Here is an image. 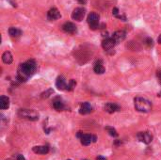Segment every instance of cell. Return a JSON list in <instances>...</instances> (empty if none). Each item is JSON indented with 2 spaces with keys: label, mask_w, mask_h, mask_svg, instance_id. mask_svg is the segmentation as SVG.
Masks as SVG:
<instances>
[{
  "label": "cell",
  "mask_w": 161,
  "mask_h": 160,
  "mask_svg": "<svg viewBox=\"0 0 161 160\" xmlns=\"http://www.w3.org/2000/svg\"><path fill=\"white\" fill-rule=\"evenodd\" d=\"M36 70H37V64H36L35 60L29 59L25 61V63L21 64L19 68H18V80L21 82H25L29 77H31L35 74Z\"/></svg>",
  "instance_id": "obj_1"
},
{
  "label": "cell",
  "mask_w": 161,
  "mask_h": 160,
  "mask_svg": "<svg viewBox=\"0 0 161 160\" xmlns=\"http://www.w3.org/2000/svg\"><path fill=\"white\" fill-rule=\"evenodd\" d=\"M135 108L140 111L143 112V113H148L152 110V103L149 100L145 99L142 97H137L135 98Z\"/></svg>",
  "instance_id": "obj_2"
},
{
  "label": "cell",
  "mask_w": 161,
  "mask_h": 160,
  "mask_svg": "<svg viewBox=\"0 0 161 160\" xmlns=\"http://www.w3.org/2000/svg\"><path fill=\"white\" fill-rule=\"evenodd\" d=\"M18 115L21 118L29 120V121H37L39 119V114L32 109H20L18 111Z\"/></svg>",
  "instance_id": "obj_3"
},
{
  "label": "cell",
  "mask_w": 161,
  "mask_h": 160,
  "mask_svg": "<svg viewBox=\"0 0 161 160\" xmlns=\"http://www.w3.org/2000/svg\"><path fill=\"white\" fill-rule=\"evenodd\" d=\"M99 19H100V16L97 13L90 12L87 18L90 28H91V29H97V27H99Z\"/></svg>",
  "instance_id": "obj_4"
},
{
  "label": "cell",
  "mask_w": 161,
  "mask_h": 160,
  "mask_svg": "<svg viewBox=\"0 0 161 160\" xmlns=\"http://www.w3.org/2000/svg\"><path fill=\"white\" fill-rule=\"evenodd\" d=\"M77 137L81 140V143L83 145H85V146H88L91 142H95L96 141V137L92 135H89V134H83L81 132H78Z\"/></svg>",
  "instance_id": "obj_5"
},
{
  "label": "cell",
  "mask_w": 161,
  "mask_h": 160,
  "mask_svg": "<svg viewBox=\"0 0 161 160\" xmlns=\"http://www.w3.org/2000/svg\"><path fill=\"white\" fill-rule=\"evenodd\" d=\"M86 10L83 8H76L75 10H74V12L72 13V18L75 21L80 22L83 20L84 16H85Z\"/></svg>",
  "instance_id": "obj_6"
},
{
  "label": "cell",
  "mask_w": 161,
  "mask_h": 160,
  "mask_svg": "<svg viewBox=\"0 0 161 160\" xmlns=\"http://www.w3.org/2000/svg\"><path fill=\"white\" fill-rule=\"evenodd\" d=\"M138 139L141 141V142H143L145 144H149L152 142V139H153V137L152 135L150 134L149 132H140L137 135Z\"/></svg>",
  "instance_id": "obj_7"
},
{
  "label": "cell",
  "mask_w": 161,
  "mask_h": 160,
  "mask_svg": "<svg viewBox=\"0 0 161 160\" xmlns=\"http://www.w3.org/2000/svg\"><path fill=\"white\" fill-rule=\"evenodd\" d=\"M62 29L68 34H75L77 32V27H76V25L74 23H71V22L65 23L62 25Z\"/></svg>",
  "instance_id": "obj_8"
},
{
  "label": "cell",
  "mask_w": 161,
  "mask_h": 160,
  "mask_svg": "<svg viewBox=\"0 0 161 160\" xmlns=\"http://www.w3.org/2000/svg\"><path fill=\"white\" fill-rule=\"evenodd\" d=\"M60 17H61L60 12H58V10L56 8H52L51 10H48V12H47V19H48L49 21L58 20V19H60Z\"/></svg>",
  "instance_id": "obj_9"
},
{
  "label": "cell",
  "mask_w": 161,
  "mask_h": 160,
  "mask_svg": "<svg viewBox=\"0 0 161 160\" xmlns=\"http://www.w3.org/2000/svg\"><path fill=\"white\" fill-rule=\"evenodd\" d=\"M116 44H117V43H116V42L114 41V40L112 39V37L105 39L103 41V42H102V46H103V48L105 50H107V51L111 50Z\"/></svg>",
  "instance_id": "obj_10"
},
{
  "label": "cell",
  "mask_w": 161,
  "mask_h": 160,
  "mask_svg": "<svg viewBox=\"0 0 161 160\" xmlns=\"http://www.w3.org/2000/svg\"><path fill=\"white\" fill-rule=\"evenodd\" d=\"M125 36H126V33L123 30H118V31L114 32L111 37L116 42V43H119L125 39Z\"/></svg>",
  "instance_id": "obj_11"
},
{
  "label": "cell",
  "mask_w": 161,
  "mask_h": 160,
  "mask_svg": "<svg viewBox=\"0 0 161 160\" xmlns=\"http://www.w3.org/2000/svg\"><path fill=\"white\" fill-rule=\"evenodd\" d=\"M91 111H92V107H91V105L90 103H88V102H85V103H83L80 105V108H79L80 114L86 115V114L90 113Z\"/></svg>",
  "instance_id": "obj_12"
},
{
  "label": "cell",
  "mask_w": 161,
  "mask_h": 160,
  "mask_svg": "<svg viewBox=\"0 0 161 160\" xmlns=\"http://www.w3.org/2000/svg\"><path fill=\"white\" fill-rule=\"evenodd\" d=\"M67 83H66V80L63 77V76H58L57 78V81H56V86L58 90H67Z\"/></svg>",
  "instance_id": "obj_13"
},
{
  "label": "cell",
  "mask_w": 161,
  "mask_h": 160,
  "mask_svg": "<svg viewBox=\"0 0 161 160\" xmlns=\"http://www.w3.org/2000/svg\"><path fill=\"white\" fill-rule=\"evenodd\" d=\"M93 70L95 72V74H97V75L104 74V72H105V67L103 65V61H102V60H97L96 62H95V64H94Z\"/></svg>",
  "instance_id": "obj_14"
},
{
  "label": "cell",
  "mask_w": 161,
  "mask_h": 160,
  "mask_svg": "<svg viewBox=\"0 0 161 160\" xmlns=\"http://www.w3.org/2000/svg\"><path fill=\"white\" fill-rule=\"evenodd\" d=\"M105 109L108 113H114V112L118 111L120 109L119 105H116L115 103H108L105 105Z\"/></svg>",
  "instance_id": "obj_15"
},
{
  "label": "cell",
  "mask_w": 161,
  "mask_h": 160,
  "mask_svg": "<svg viewBox=\"0 0 161 160\" xmlns=\"http://www.w3.org/2000/svg\"><path fill=\"white\" fill-rule=\"evenodd\" d=\"M32 150H33L35 154L45 155L49 152V148H48V146H35L32 148Z\"/></svg>",
  "instance_id": "obj_16"
},
{
  "label": "cell",
  "mask_w": 161,
  "mask_h": 160,
  "mask_svg": "<svg viewBox=\"0 0 161 160\" xmlns=\"http://www.w3.org/2000/svg\"><path fill=\"white\" fill-rule=\"evenodd\" d=\"M10 107V99L5 95H2L0 98V108L1 109H8Z\"/></svg>",
  "instance_id": "obj_17"
},
{
  "label": "cell",
  "mask_w": 161,
  "mask_h": 160,
  "mask_svg": "<svg viewBox=\"0 0 161 160\" xmlns=\"http://www.w3.org/2000/svg\"><path fill=\"white\" fill-rule=\"evenodd\" d=\"M2 60H3V62H4L5 64H10V63H12L13 59H12V53L9 52V51H6V52L2 55Z\"/></svg>",
  "instance_id": "obj_18"
},
{
  "label": "cell",
  "mask_w": 161,
  "mask_h": 160,
  "mask_svg": "<svg viewBox=\"0 0 161 160\" xmlns=\"http://www.w3.org/2000/svg\"><path fill=\"white\" fill-rule=\"evenodd\" d=\"M53 107L56 110H58V111H61V110L64 109L65 105H64V103L62 101L58 100V99H56L53 102Z\"/></svg>",
  "instance_id": "obj_19"
},
{
  "label": "cell",
  "mask_w": 161,
  "mask_h": 160,
  "mask_svg": "<svg viewBox=\"0 0 161 160\" xmlns=\"http://www.w3.org/2000/svg\"><path fill=\"white\" fill-rule=\"evenodd\" d=\"M9 33L12 38H18L22 35V31L17 27H10L9 29Z\"/></svg>",
  "instance_id": "obj_20"
},
{
  "label": "cell",
  "mask_w": 161,
  "mask_h": 160,
  "mask_svg": "<svg viewBox=\"0 0 161 160\" xmlns=\"http://www.w3.org/2000/svg\"><path fill=\"white\" fill-rule=\"evenodd\" d=\"M106 130L108 131V133L111 137H118V133H117V131H116L114 128H113V127H111V126H107V127H106Z\"/></svg>",
  "instance_id": "obj_21"
},
{
  "label": "cell",
  "mask_w": 161,
  "mask_h": 160,
  "mask_svg": "<svg viewBox=\"0 0 161 160\" xmlns=\"http://www.w3.org/2000/svg\"><path fill=\"white\" fill-rule=\"evenodd\" d=\"M75 85H76V82L75 81L74 79L70 80V82H69L68 85H67V90H73L75 87Z\"/></svg>",
  "instance_id": "obj_22"
},
{
  "label": "cell",
  "mask_w": 161,
  "mask_h": 160,
  "mask_svg": "<svg viewBox=\"0 0 161 160\" xmlns=\"http://www.w3.org/2000/svg\"><path fill=\"white\" fill-rule=\"evenodd\" d=\"M146 44H147L148 47H152L153 46V40L148 38L147 40H146Z\"/></svg>",
  "instance_id": "obj_23"
},
{
  "label": "cell",
  "mask_w": 161,
  "mask_h": 160,
  "mask_svg": "<svg viewBox=\"0 0 161 160\" xmlns=\"http://www.w3.org/2000/svg\"><path fill=\"white\" fill-rule=\"evenodd\" d=\"M53 92V90H47V92H45V93H42V97L43 98H47V97H48L49 96V94H51V93H52Z\"/></svg>",
  "instance_id": "obj_24"
},
{
  "label": "cell",
  "mask_w": 161,
  "mask_h": 160,
  "mask_svg": "<svg viewBox=\"0 0 161 160\" xmlns=\"http://www.w3.org/2000/svg\"><path fill=\"white\" fill-rule=\"evenodd\" d=\"M17 160H25V158L24 157V156L23 155H17V158H16Z\"/></svg>",
  "instance_id": "obj_25"
},
{
  "label": "cell",
  "mask_w": 161,
  "mask_h": 160,
  "mask_svg": "<svg viewBox=\"0 0 161 160\" xmlns=\"http://www.w3.org/2000/svg\"><path fill=\"white\" fill-rule=\"evenodd\" d=\"M77 2L81 5H85L87 3V0H77Z\"/></svg>",
  "instance_id": "obj_26"
},
{
  "label": "cell",
  "mask_w": 161,
  "mask_h": 160,
  "mask_svg": "<svg viewBox=\"0 0 161 160\" xmlns=\"http://www.w3.org/2000/svg\"><path fill=\"white\" fill-rule=\"evenodd\" d=\"M157 77H158L159 82L161 83V71H157Z\"/></svg>",
  "instance_id": "obj_27"
},
{
  "label": "cell",
  "mask_w": 161,
  "mask_h": 160,
  "mask_svg": "<svg viewBox=\"0 0 161 160\" xmlns=\"http://www.w3.org/2000/svg\"><path fill=\"white\" fill-rule=\"evenodd\" d=\"M96 160H107V159H106V158L104 157V156L99 155V156H98V157L96 158Z\"/></svg>",
  "instance_id": "obj_28"
},
{
  "label": "cell",
  "mask_w": 161,
  "mask_h": 160,
  "mask_svg": "<svg viewBox=\"0 0 161 160\" xmlns=\"http://www.w3.org/2000/svg\"><path fill=\"white\" fill-rule=\"evenodd\" d=\"M157 42H158V43H160V44H161V35H159L158 39H157Z\"/></svg>",
  "instance_id": "obj_29"
},
{
  "label": "cell",
  "mask_w": 161,
  "mask_h": 160,
  "mask_svg": "<svg viewBox=\"0 0 161 160\" xmlns=\"http://www.w3.org/2000/svg\"><path fill=\"white\" fill-rule=\"evenodd\" d=\"M68 160H71V159H68Z\"/></svg>",
  "instance_id": "obj_30"
}]
</instances>
